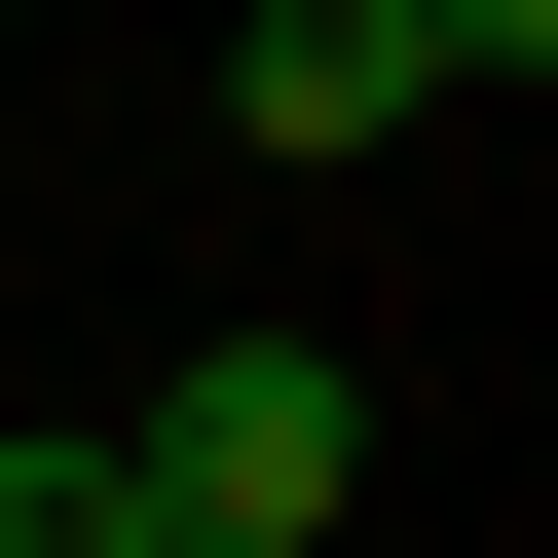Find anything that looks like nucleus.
Returning <instances> with one entry per match:
<instances>
[{
    "mask_svg": "<svg viewBox=\"0 0 558 558\" xmlns=\"http://www.w3.org/2000/svg\"><path fill=\"white\" fill-rule=\"evenodd\" d=\"M112 484H149V558H299V521L373 484V373H336V336H186V373L112 410Z\"/></svg>",
    "mask_w": 558,
    "mask_h": 558,
    "instance_id": "obj_1",
    "label": "nucleus"
},
{
    "mask_svg": "<svg viewBox=\"0 0 558 558\" xmlns=\"http://www.w3.org/2000/svg\"><path fill=\"white\" fill-rule=\"evenodd\" d=\"M410 38H447V112H521V75H558V0H410Z\"/></svg>",
    "mask_w": 558,
    "mask_h": 558,
    "instance_id": "obj_4",
    "label": "nucleus"
},
{
    "mask_svg": "<svg viewBox=\"0 0 558 558\" xmlns=\"http://www.w3.org/2000/svg\"><path fill=\"white\" fill-rule=\"evenodd\" d=\"M0 558H149V484H112V410H38V447H0Z\"/></svg>",
    "mask_w": 558,
    "mask_h": 558,
    "instance_id": "obj_3",
    "label": "nucleus"
},
{
    "mask_svg": "<svg viewBox=\"0 0 558 558\" xmlns=\"http://www.w3.org/2000/svg\"><path fill=\"white\" fill-rule=\"evenodd\" d=\"M223 112L336 186V149H410V112H447V38H410V0H260V38H223Z\"/></svg>",
    "mask_w": 558,
    "mask_h": 558,
    "instance_id": "obj_2",
    "label": "nucleus"
}]
</instances>
